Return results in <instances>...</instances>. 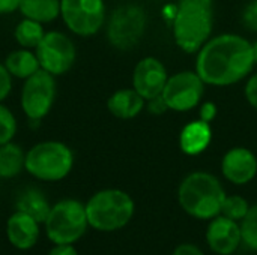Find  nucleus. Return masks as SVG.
I'll return each instance as SVG.
<instances>
[{"mask_svg":"<svg viewBox=\"0 0 257 255\" xmlns=\"http://www.w3.org/2000/svg\"><path fill=\"white\" fill-rule=\"evenodd\" d=\"M254 65L253 44L239 35L223 33L199 50L196 72L205 84L226 87L248 77Z\"/></svg>","mask_w":257,"mask_h":255,"instance_id":"obj_1","label":"nucleus"},{"mask_svg":"<svg viewBox=\"0 0 257 255\" xmlns=\"http://www.w3.org/2000/svg\"><path fill=\"white\" fill-rule=\"evenodd\" d=\"M214 27V0H179L173 20L176 45L185 53L199 51Z\"/></svg>","mask_w":257,"mask_h":255,"instance_id":"obj_2","label":"nucleus"},{"mask_svg":"<svg viewBox=\"0 0 257 255\" xmlns=\"http://www.w3.org/2000/svg\"><path fill=\"white\" fill-rule=\"evenodd\" d=\"M226 192L220 180L206 171L188 174L178 191L181 207L193 218L212 219L221 213Z\"/></svg>","mask_w":257,"mask_h":255,"instance_id":"obj_3","label":"nucleus"},{"mask_svg":"<svg viewBox=\"0 0 257 255\" xmlns=\"http://www.w3.org/2000/svg\"><path fill=\"white\" fill-rule=\"evenodd\" d=\"M86 215L90 227L99 231H114L131 221L134 201L120 189H104L87 201Z\"/></svg>","mask_w":257,"mask_h":255,"instance_id":"obj_4","label":"nucleus"},{"mask_svg":"<svg viewBox=\"0 0 257 255\" xmlns=\"http://www.w3.org/2000/svg\"><path fill=\"white\" fill-rule=\"evenodd\" d=\"M74 165L71 149L60 141H44L26 153L24 168L39 180L56 182L65 179Z\"/></svg>","mask_w":257,"mask_h":255,"instance_id":"obj_5","label":"nucleus"},{"mask_svg":"<svg viewBox=\"0 0 257 255\" xmlns=\"http://www.w3.org/2000/svg\"><path fill=\"white\" fill-rule=\"evenodd\" d=\"M86 206L77 200H62L54 204L45 221L47 234L56 245H71L87 228Z\"/></svg>","mask_w":257,"mask_h":255,"instance_id":"obj_6","label":"nucleus"},{"mask_svg":"<svg viewBox=\"0 0 257 255\" xmlns=\"http://www.w3.org/2000/svg\"><path fill=\"white\" fill-rule=\"evenodd\" d=\"M148 17L142 6L125 3L117 6L107 23L108 42L122 51L134 48L146 32Z\"/></svg>","mask_w":257,"mask_h":255,"instance_id":"obj_7","label":"nucleus"},{"mask_svg":"<svg viewBox=\"0 0 257 255\" xmlns=\"http://www.w3.org/2000/svg\"><path fill=\"white\" fill-rule=\"evenodd\" d=\"M60 15L66 27L78 36H92L105 21L104 0H60Z\"/></svg>","mask_w":257,"mask_h":255,"instance_id":"obj_8","label":"nucleus"},{"mask_svg":"<svg viewBox=\"0 0 257 255\" xmlns=\"http://www.w3.org/2000/svg\"><path fill=\"white\" fill-rule=\"evenodd\" d=\"M56 98V81L54 75L39 69L29 77L21 92V107L24 114L30 120H41L45 117Z\"/></svg>","mask_w":257,"mask_h":255,"instance_id":"obj_9","label":"nucleus"},{"mask_svg":"<svg viewBox=\"0 0 257 255\" xmlns=\"http://www.w3.org/2000/svg\"><path fill=\"white\" fill-rule=\"evenodd\" d=\"M39 60L41 69L62 75L68 72L75 62V45L74 42L60 32H47L35 50Z\"/></svg>","mask_w":257,"mask_h":255,"instance_id":"obj_10","label":"nucleus"},{"mask_svg":"<svg viewBox=\"0 0 257 255\" xmlns=\"http://www.w3.org/2000/svg\"><path fill=\"white\" fill-rule=\"evenodd\" d=\"M205 93V81L197 72L182 71L169 77L163 90V98L173 111H190L202 101Z\"/></svg>","mask_w":257,"mask_h":255,"instance_id":"obj_11","label":"nucleus"},{"mask_svg":"<svg viewBox=\"0 0 257 255\" xmlns=\"http://www.w3.org/2000/svg\"><path fill=\"white\" fill-rule=\"evenodd\" d=\"M167 80V69L157 57H145L134 68L133 86L134 90L145 98V101L161 95Z\"/></svg>","mask_w":257,"mask_h":255,"instance_id":"obj_12","label":"nucleus"},{"mask_svg":"<svg viewBox=\"0 0 257 255\" xmlns=\"http://www.w3.org/2000/svg\"><path fill=\"white\" fill-rule=\"evenodd\" d=\"M206 242L209 248L218 255L233 254L242 242L241 228L236 221L223 215L212 218L206 230Z\"/></svg>","mask_w":257,"mask_h":255,"instance_id":"obj_13","label":"nucleus"},{"mask_svg":"<svg viewBox=\"0 0 257 255\" xmlns=\"http://www.w3.org/2000/svg\"><path fill=\"white\" fill-rule=\"evenodd\" d=\"M221 173L233 185H245L257 174V158L245 147L230 149L221 161Z\"/></svg>","mask_w":257,"mask_h":255,"instance_id":"obj_14","label":"nucleus"},{"mask_svg":"<svg viewBox=\"0 0 257 255\" xmlns=\"http://www.w3.org/2000/svg\"><path fill=\"white\" fill-rule=\"evenodd\" d=\"M38 224L32 216L23 213V212H15L9 219L6 225V234L9 242L18 248V249H30L39 236V228Z\"/></svg>","mask_w":257,"mask_h":255,"instance_id":"obj_15","label":"nucleus"},{"mask_svg":"<svg viewBox=\"0 0 257 255\" xmlns=\"http://www.w3.org/2000/svg\"><path fill=\"white\" fill-rule=\"evenodd\" d=\"M211 140H212L211 125L199 119V120L188 123L182 129L179 135V146L185 155L194 156V155H200L202 152H205L209 147Z\"/></svg>","mask_w":257,"mask_h":255,"instance_id":"obj_16","label":"nucleus"},{"mask_svg":"<svg viewBox=\"0 0 257 255\" xmlns=\"http://www.w3.org/2000/svg\"><path fill=\"white\" fill-rule=\"evenodd\" d=\"M145 105H146L145 98L140 96L134 89H120L114 92L107 101L108 111L114 117L123 120L133 119L137 114H140Z\"/></svg>","mask_w":257,"mask_h":255,"instance_id":"obj_17","label":"nucleus"},{"mask_svg":"<svg viewBox=\"0 0 257 255\" xmlns=\"http://www.w3.org/2000/svg\"><path fill=\"white\" fill-rule=\"evenodd\" d=\"M5 68L12 77L27 80L41 69V65L35 53L29 50H17L6 57Z\"/></svg>","mask_w":257,"mask_h":255,"instance_id":"obj_18","label":"nucleus"},{"mask_svg":"<svg viewBox=\"0 0 257 255\" xmlns=\"http://www.w3.org/2000/svg\"><path fill=\"white\" fill-rule=\"evenodd\" d=\"M20 11L26 18L38 23H50L60 15L59 0H20Z\"/></svg>","mask_w":257,"mask_h":255,"instance_id":"obj_19","label":"nucleus"},{"mask_svg":"<svg viewBox=\"0 0 257 255\" xmlns=\"http://www.w3.org/2000/svg\"><path fill=\"white\" fill-rule=\"evenodd\" d=\"M17 209L29 216H32L36 222H45L48 213L51 210L47 198L38 189H27L17 203Z\"/></svg>","mask_w":257,"mask_h":255,"instance_id":"obj_20","label":"nucleus"},{"mask_svg":"<svg viewBox=\"0 0 257 255\" xmlns=\"http://www.w3.org/2000/svg\"><path fill=\"white\" fill-rule=\"evenodd\" d=\"M24 162L26 153L18 144L9 141L0 146V177H15L24 168Z\"/></svg>","mask_w":257,"mask_h":255,"instance_id":"obj_21","label":"nucleus"},{"mask_svg":"<svg viewBox=\"0 0 257 255\" xmlns=\"http://www.w3.org/2000/svg\"><path fill=\"white\" fill-rule=\"evenodd\" d=\"M14 35H15L17 42L21 47H24V48H36L39 45V42L42 41L45 32H44L41 23H38L35 20H30V18H24L15 27Z\"/></svg>","mask_w":257,"mask_h":255,"instance_id":"obj_22","label":"nucleus"},{"mask_svg":"<svg viewBox=\"0 0 257 255\" xmlns=\"http://www.w3.org/2000/svg\"><path fill=\"white\" fill-rule=\"evenodd\" d=\"M242 242L253 251H257V204L251 206L239 225Z\"/></svg>","mask_w":257,"mask_h":255,"instance_id":"obj_23","label":"nucleus"},{"mask_svg":"<svg viewBox=\"0 0 257 255\" xmlns=\"http://www.w3.org/2000/svg\"><path fill=\"white\" fill-rule=\"evenodd\" d=\"M250 206L247 203V200L241 195H230L224 198L223 206H221V215L233 219V221H242V218L247 215Z\"/></svg>","mask_w":257,"mask_h":255,"instance_id":"obj_24","label":"nucleus"},{"mask_svg":"<svg viewBox=\"0 0 257 255\" xmlns=\"http://www.w3.org/2000/svg\"><path fill=\"white\" fill-rule=\"evenodd\" d=\"M17 132V122L14 114L0 104V146L9 143Z\"/></svg>","mask_w":257,"mask_h":255,"instance_id":"obj_25","label":"nucleus"},{"mask_svg":"<svg viewBox=\"0 0 257 255\" xmlns=\"http://www.w3.org/2000/svg\"><path fill=\"white\" fill-rule=\"evenodd\" d=\"M242 21L247 29L257 32V0H253L251 3L247 5L242 14Z\"/></svg>","mask_w":257,"mask_h":255,"instance_id":"obj_26","label":"nucleus"},{"mask_svg":"<svg viewBox=\"0 0 257 255\" xmlns=\"http://www.w3.org/2000/svg\"><path fill=\"white\" fill-rule=\"evenodd\" d=\"M146 108H148V111L151 114H155V116H161L167 110H170L167 102H166V99L163 98V93L155 96V98H152V99H148L146 101Z\"/></svg>","mask_w":257,"mask_h":255,"instance_id":"obj_27","label":"nucleus"},{"mask_svg":"<svg viewBox=\"0 0 257 255\" xmlns=\"http://www.w3.org/2000/svg\"><path fill=\"white\" fill-rule=\"evenodd\" d=\"M11 77L12 75L8 72L5 65H0V102L5 101L8 98V95L11 93V89H12Z\"/></svg>","mask_w":257,"mask_h":255,"instance_id":"obj_28","label":"nucleus"},{"mask_svg":"<svg viewBox=\"0 0 257 255\" xmlns=\"http://www.w3.org/2000/svg\"><path fill=\"white\" fill-rule=\"evenodd\" d=\"M245 98L248 104L257 110V74L251 75L245 84Z\"/></svg>","mask_w":257,"mask_h":255,"instance_id":"obj_29","label":"nucleus"},{"mask_svg":"<svg viewBox=\"0 0 257 255\" xmlns=\"http://www.w3.org/2000/svg\"><path fill=\"white\" fill-rule=\"evenodd\" d=\"M172 255H205L200 248H197L193 243H182L179 245Z\"/></svg>","mask_w":257,"mask_h":255,"instance_id":"obj_30","label":"nucleus"},{"mask_svg":"<svg viewBox=\"0 0 257 255\" xmlns=\"http://www.w3.org/2000/svg\"><path fill=\"white\" fill-rule=\"evenodd\" d=\"M215 114H217V107L212 102H206V104L202 105V110H200V119L202 120L211 123L214 120Z\"/></svg>","mask_w":257,"mask_h":255,"instance_id":"obj_31","label":"nucleus"},{"mask_svg":"<svg viewBox=\"0 0 257 255\" xmlns=\"http://www.w3.org/2000/svg\"><path fill=\"white\" fill-rule=\"evenodd\" d=\"M20 9V0H0V15Z\"/></svg>","mask_w":257,"mask_h":255,"instance_id":"obj_32","label":"nucleus"},{"mask_svg":"<svg viewBox=\"0 0 257 255\" xmlns=\"http://www.w3.org/2000/svg\"><path fill=\"white\" fill-rule=\"evenodd\" d=\"M48 255H77V251L71 245H57Z\"/></svg>","mask_w":257,"mask_h":255,"instance_id":"obj_33","label":"nucleus"},{"mask_svg":"<svg viewBox=\"0 0 257 255\" xmlns=\"http://www.w3.org/2000/svg\"><path fill=\"white\" fill-rule=\"evenodd\" d=\"M253 56H254V63L257 65V41L253 44Z\"/></svg>","mask_w":257,"mask_h":255,"instance_id":"obj_34","label":"nucleus"}]
</instances>
